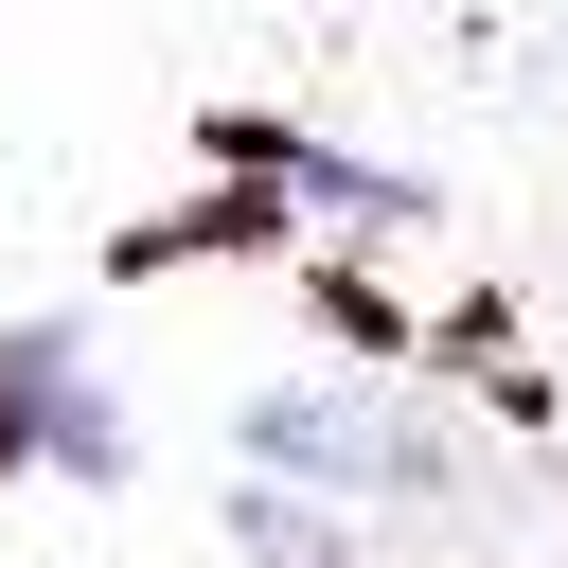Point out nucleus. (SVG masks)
I'll return each mask as SVG.
<instances>
[{
    "instance_id": "2",
    "label": "nucleus",
    "mask_w": 568,
    "mask_h": 568,
    "mask_svg": "<svg viewBox=\"0 0 568 568\" xmlns=\"http://www.w3.org/2000/svg\"><path fill=\"white\" fill-rule=\"evenodd\" d=\"M248 550H266V568H355V550H337L320 515H284V497H248Z\"/></svg>"
},
{
    "instance_id": "1",
    "label": "nucleus",
    "mask_w": 568,
    "mask_h": 568,
    "mask_svg": "<svg viewBox=\"0 0 568 568\" xmlns=\"http://www.w3.org/2000/svg\"><path fill=\"white\" fill-rule=\"evenodd\" d=\"M248 462H266V479H373L390 444H373L355 390H248Z\"/></svg>"
}]
</instances>
